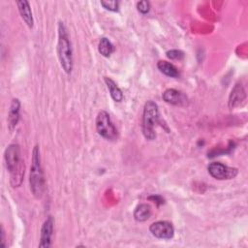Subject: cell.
<instances>
[{
	"label": "cell",
	"instance_id": "4",
	"mask_svg": "<svg viewBox=\"0 0 248 248\" xmlns=\"http://www.w3.org/2000/svg\"><path fill=\"white\" fill-rule=\"evenodd\" d=\"M159 118V109L158 106L152 100H149L145 103L142 113V123L141 129L142 134L146 140H152L155 139V125Z\"/></svg>",
	"mask_w": 248,
	"mask_h": 248
},
{
	"label": "cell",
	"instance_id": "1",
	"mask_svg": "<svg viewBox=\"0 0 248 248\" xmlns=\"http://www.w3.org/2000/svg\"><path fill=\"white\" fill-rule=\"evenodd\" d=\"M5 162L8 171L11 176V184L14 187H18L24 175V162L20 156V148L18 144L12 143L5 150Z\"/></svg>",
	"mask_w": 248,
	"mask_h": 248
},
{
	"label": "cell",
	"instance_id": "6",
	"mask_svg": "<svg viewBox=\"0 0 248 248\" xmlns=\"http://www.w3.org/2000/svg\"><path fill=\"white\" fill-rule=\"evenodd\" d=\"M207 170L213 178L218 179V180L232 179L237 174L236 169L229 168L219 162L210 163L207 167Z\"/></svg>",
	"mask_w": 248,
	"mask_h": 248
},
{
	"label": "cell",
	"instance_id": "2",
	"mask_svg": "<svg viewBox=\"0 0 248 248\" xmlns=\"http://www.w3.org/2000/svg\"><path fill=\"white\" fill-rule=\"evenodd\" d=\"M57 52L61 67L67 74H71L73 70V50L66 26L61 21L58 24Z\"/></svg>",
	"mask_w": 248,
	"mask_h": 248
},
{
	"label": "cell",
	"instance_id": "10",
	"mask_svg": "<svg viewBox=\"0 0 248 248\" xmlns=\"http://www.w3.org/2000/svg\"><path fill=\"white\" fill-rule=\"evenodd\" d=\"M162 97L166 103L175 106H180L186 101L184 95L180 91L173 88H169L165 90Z\"/></svg>",
	"mask_w": 248,
	"mask_h": 248
},
{
	"label": "cell",
	"instance_id": "16",
	"mask_svg": "<svg viewBox=\"0 0 248 248\" xmlns=\"http://www.w3.org/2000/svg\"><path fill=\"white\" fill-rule=\"evenodd\" d=\"M98 51L104 57H109L112 54V52L114 51V46L108 38L103 37L99 41Z\"/></svg>",
	"mask_w": 248,
	"mask_h": 248
},
{
	"label": "cell",
	"instance_id": "11",
	"mask_svg": "<svg viewBox=\"0 0 248 248\" xmlns=\"http://www.w3.org/2000/svg\"><path fill=\"white\" fill-rule=\"evenodd\" d=\"M16 5H17L19 14H20L21 18L23 19V21L26 23V25L29 28H33L34 19H33V16H32V12H31L29 2L25 1V0H21V1H17Z\"/></svg>",
	"mask_w": 248,
	"mask_h": 248
},
{
	"label": "cell",
	"instance_id": "14",
	"mask_svg": "<svg viewBox=\"0 0 248 248\" xmlns=\"http://www.w3.org/2000/svg\"><path fill=\"white\" fill-rule=\"evenodd\" d=\"M105 79V82L109 90V93H110V96L111 98L113 99V101L115 102H121L124 98V95L121 91V89L117 86V84L110 78H108V77H105L104 78Z\"/></svg>",
	"mask_w": 248,
	"mask_h": 248
},
{
	"label": "cell",
	"instance_id": "19",
	"mask_svg": "<svg viewBox=\"0 0 248 248\" xmlns=\"http://www.w3.org/2000/svg\"><path fill=\"white\" fill-rule=\"evenodd\" d=\"M137 10H138L140 14L145 15V14H147V13L149 12V10H150V3H149L148 1H145V0L140 1V2L137 3Z\"/></svg>",
	"mask_w": 248,
	"mask_h": 248
},
{
	"label": "cell",
	"instance_id": "15",
	"mask_svg": "<svg viewBox=\"0 0 248 248\" xmlns=\"http://www.w3.org/2000/svg\"><path fill=\"white\" fill-rule=\"evenodd\" d=\"M157 67L161 73H163L164 75H166L170 78H177L179 76V72L176 69V67L168 61L160 60L157 63Z\"/></svg>",
	"mask_w": 248,
	"mask_h": 248
},
{
	"label": "cell",
	"instance_id": "12",
	"mask_svg": "<svg viewBox=\"0 0 248 248\" xmlns=\"http://www.w3.org/2000/svg\"><path fill=\"white\" fill-rule=\"evenodd\" d=\"M245 99V92L241 84H236L234 88L232 90L229 100L230 108H234L240 104L241 101Z\"/></svg>",
	"mask_w": 248,
	"mask_h": 248
},
{
	"label": "cell",
	"instance_id": "8",
	"mask_svg": "<svg viewBox=\"0 0 248 248\" xmlns=\"http://www.w3.org/2000/svg\"><path fill=\"white\" fill-rule=\"evenodd\" d=\"M53 232V219L51 216H48L44 222L41 230V237L39 247L47 248L51 245V236Z\"/></svg>",
	"mask_w": 248,
	"mask_h": 248
},
{
	"label": "cell",
	"instance_id": "18",
	"mask_svg": "<svg viewBox=\"0 0 248 248\" xmlns=\"http://www.w3.org/2000/svg\"><path fill=\"white\" fill-rule=\"evenodd\" d=\"M167 56L172 60H181L184 57V53L178 49H170L167 51Z\"/></svg>",
	"mask_w": 248,
	"mask_h": 248
},
{
	"label": "cell",
	"instance_id": "5",
	"mask_svg": "<svg viewBox=\"0 0 248 248\" xmlns=\"http://www.w3.org/2000/svg\"><path fill=\"white\" fill-rule=\"evenodd\" d=\"M96 130L100 136L107 140H114L117 137V130L106 110H101L98 113L96 117Z\"/></svg>",
	"mask_w": 248,
	"mask_h": 248
},
{
	"label": "cell",
	"instance_id": "3",
	"mask_svg": "<svg viewBox=\"0 0 248 248\" xmlns=\"http://www.w3.org/2000/svg\"><path fill=\"white\" fill-rule=\"evenodd\" d=\"M30 168V175H29V183L30 190L34 197L41 198L45 191V176L44 171L41 166V158H40V150L39 146L35 145L32 151V161Z\"/></svg>",
	"mask_w": 248,
	"mask_h": 248
},
{
	"label": "cell",
	"instance_id": "9",
	"mask_svg": "<svg viewBox=\"0 0 248 248\" xmlns=\"http://www.w3.org/2000/svg\"><path fill=\"white\" fill-rule=\"evenodd\" d=\"M19 108H20V102L18 99H13L9 112H8V127L10 131H13L15 127L17 125L19 120Z\"/></svg>",
	"mask_w": 248,
	"mask_h": 248
},
{
	"label": "cell",
	"instance_id": "13",
	"mask_svg": "<svg viewBox=\"0 0 248 248\" xmlns=\"http://www.w3.org/2000/svg\"><path fill=\"white\" fill-rule=\"evenodd\" d=\"M151 206L147 203L139 204L134 211V218L138 222H144L151 216Z\"/></svg>",
	"mask_w": 248,
	"mask_h": 248
},
{
	"label": "cell",
	"instance_id": "7",
	"mask_svg": "<svg viewBox=\"0 0 248 248\" xmlns=\"http://www.w3.org/2000/svg\"><path fill=\"white\" fill-rule=\"evenodd\" d=\"M149 231L157 238L170 239L174 235V228L170 222L157 221L150 225Z\"/></svg>",
	"mask_w": 248,
	"mask_h": 248
},
{
	"label": "cell",
	"instance_id": "20",
	"mask_svg": "<svg viewBox=\"0 0 248 248\" xmlns=\"http://www.w3.org/2000/svg\"><path fill=\"white\" fill-rule=\"evenodd\" d=\"M148 199L154 201V202H156L158 204H163L164 203V199L161 196H157V195L156 196H151Z\"/></svg>",
	"mask_w": 248,
	"mask_h": 248
},
{
	"label": "cell",
	"instance_id": "17",
	"mask_svg": "<svg viewBox=\"0 0 248 248\" xmlns=\"http://www.w3.org/2000/svg\"><path fill=\"white\" fill-rule=\"evenodd\" d=\"M101 5H102L106 10L110 11V12H117V11H118V7H119L118 1L102 0V1H101Z\"/></svg>",
	"mask_w": 248,
	"mask_h": 248
}]
</instances>
